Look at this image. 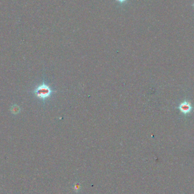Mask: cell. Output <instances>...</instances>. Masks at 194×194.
Here are the masks:
<instances>
[{"label": "cell", "mask_w": 194, "mask_h": 194, "mask_svg": "<svg viewBox=\"0 0 194 194\" xmlns=\"http://www.w3.org/2000/svg\"><path fill=\"white\" fill-rule=\"evenodd\" d=\"M116 1L120 4H125L128 1V0H116Z\"/></svg>", "instance_id": "4"}, {"label": "cell", "mask_w": 194, "mask_h": 194, "mask_svg": "<svg viewBox=\"0 0 194 194\" xmlns=\"http://www.w3.org/2000/svg\"><path fill=\"white\" fill-rule=\"evenodd\" d=\"M193 6H194V4H193Z\"/></svg>", "instance_id": "6"}, {"label": "cell", "mask_w": 194, "mask_h": 194, "mask_svg": "<svg viewBox=\"0 0 194 194\" xmlns=\"http://www.w3.org/2000/svg\"><path fill=\"white\" fill-rule=\"evenodd\" d=\"M11 111H13V113L14 114L15 113L17 114L19 111V109H18V107H13V109H11Z\"/></svg>", "instance_id": "3"}, {"label": "cell", "mask_w": 194, "mask_h": 194, "mask_svg": "<svg viewBox=\"0 0 194 194\" xmlns=\"http://www.w3.org/2000/svg\"><path fill=\"white\" fill-rule=\"evenodd\" d=\"M51 93L52 90L50 86L45 83L38 85L34 90V94L36 97L43 101L48 98L51 95Z\"/></svg>", "instance_id": "1"}, {"label": "cell", "mask_w": 194, "mask_h": 194, "mask_svg": "<svg viewBox=\"0 0 194 194\" xmlns=\"http://www.w3.org/2000/svg\"><path fill=\"white\" fill-rule=\"evenodd\" d=\"M75 186V188H74L76 190H79L80 189V185L79 184H76L74 185Z\"/></svg>", "instance_id": "5"}, {"label": "cell", "mask_w": 194, "mask_h": 194, "mask_svg": "<svg viewBox=\"0 0 194 194\" xmlns=\"http://www.w3.org/2000/svg\"><path fill=\"white\" fill-rule=\"evenodd\" d=\"M178 109L184 114L187 115L191 112V111L193 109V107L191 106L190 103L184 101L180 103L178 107Z\"/></svg>", "instance_id": "2"}]
</instances>
